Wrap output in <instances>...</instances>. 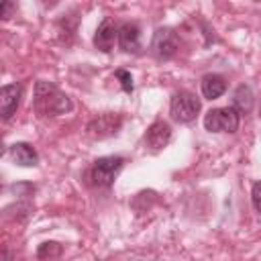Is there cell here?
Returning a JSON list of instances; mask_svg holds the SVG:
<instances>
[{
    "mask_svg": "<svg viewBox=\"0 0 261 261\" xmlns=\"http://www.w3.org/2000/svg\"><path fill=\"white\" fill-rule=\"evenodd\" d=\"M232 108L241 114V112H249L253 108V90L247 84H241L234 94H232Z\"/></svg>",
    "mask_w": 261,
    "mask_h": 261,
    "instance_id": "obj_13",
    "label": "cell"
},
{
    "mask_svg": "<svg viewBox=\"0 0 261 261\" xmlns=\"http://www.w3.org/2000/svg\"><path fill=\"white\" fill-rule=\"evenodd\" d=\"M37 255H39V259H43V261H51V259H55V257L61 255V245H59V243H53V241H47V243H43V245L39 247Z\"/></svg>",
    "mask_w": 261,
    "mask_h": 261,
    "instance_id": "obj_14",
    "label": "cell"
},
{
    "mask_svg": "<svg viewBox=\"0 0 261 261\" xmlns=\"http://www.w3.org/2000/svg\"><path fill=\"white\" fill-rule=\"evenodd\" d=\"M204 126L210 133H234L239 128V112L232 106L212 108L204 116Z\"/></svg>",
    "mask_w": 261,
    "mask_h": 261,
    "instance_id": "obj_3",
    "label": "cell"
},
{
    "mask_svg": "<svg viewBox=\"0 0 261 261\" xmlns=\"http://www.w3.org/2000/svg\"><path fill=\"white\" fill-rule=\"evenodd\" d=\"M12 8H14V4H12V2H4V4H2V16H4V18H8V16H10V12H12Z\"/></svg>",
    "mask_w": 261,
    "mask_h": 261,
    "instance_id": "obj_17",
    "label": "cell"
},
{
    "mask_svg": "<svg viewBox=\"0 0 261 261\" xmlns=\"http://www.w3.org/2000/svg\"><path fill=\"white\" fill-rule=\"evenodd\" d=\"M118 45L126 53H137L141 49V39H139V27L135 22H124L118 29Z\"/></svg>",
    "mask_w": 261,
    "mask_h": 261,
    "instance_id": "obj_10",
    "label": "cell"
},
{
    "mask_svg": "<svg viewBox=\"0 0 261 261\" xmlns=\"http://www.w3.org/2000/svg\"><path fill=\"white\" fill-rule=\"evenodd\" d=\"M33 106L41 116H59L71 110V100L55 84L41 80L35 84Z\"/></svg>",
    "mask_w": 261,
    "mask_h": 261,
    "instance_id": "obj_1",
    "label": "cell"
},
{
    "mask_svg": "<svg viewBox=\"0 0 261 261\" xmlns=\"http://www.w3.org/2000/svg\"><path fill=\"white\" fill-rule=\"evenodd\" d=\"M122 163H124V159L118 157V155L100 157V159L94 161V165H92L88 177H90V181H92L94 186H98V188H108V186H112L114 177H116L118 171L122 169Z\"/></svg>",
    "mask_w": 261,
    "mask_h": 261,
    "instance_id": "obj_2",
    "label": "cell"
},
{
    "mask_svg": "<svg viewBox=\"0 0 261 261\" xmlns=\"http://www.w3.org/2000/svg\"><path fill=\"white\" fill-rule=\"evenodd\" d=\"M251 200H253V206L261 212V181H257L251 190Z\"/></svg>",
    "mask_w": 261,
    "mask_h": 261,
    "instance_id": "obj_16",
    "label": "cell"
},
{
    "mask_svg": "<svg viewBox=\"0 0 261 261\" xmlns=\"http://www.w3.org/2000/svg\"><path fill=\"white\" fill-rule=\"evenodd\" d=\"M171 139V126L165 120H155L145 133V145L151 151H161Z\"/></svg>",
    "mask_w": 261,
    "mask_h": 261,
    "instance_id": "obj_7",
    "label": "cell"
},
{
    "mask_svg": "<svg viewBox=\"0 0 261 261\" xmlns=\"http://www.w3.org/2000/svg\"><path fill=\"white\" fill-rule=\"evenodd\" d=\"M10 157L14 159L16 165H22V167H35L39 163V155H37L35 147L29 145V143L10 145Z\"/></svg>",
    "mask_w": 261,
    "mask_h": 261,
    "instance_id": "obj_11",
    "label": "cell"
},
{
    "mask_svg": "<svg viewBox=\"0 0 261 261\" xmlns=\"http://www.w3.org/2000/svg\"><path fill=\"white\" fill-rule=\"evenodd\" d=\"M151 49L159 59H171L179 49L177 33L173 29H157L153 35Z\"/></svg>",
    "mask_w": 261,
    "mask_h": 261,
    "instance_id": "obj_5",
    "label": "cell"
},
{
    "mask_svg": "<svg viewBox=\"0 0 261 261\" xmlns=\"http://www.w3.org/2000/svg\"><path fill=\"white\" fill-rule=\"evenodd\" d=\"M200 86H202V96H204L206 100H216V98H220V96L226 92V82H224V77L218 75V73H208V75H204Z\"/></svg>",
    "mask_w": 261,
    "mask_h": 261,
    "instance_id": "obj_12",
    "label": "cell"
},
{
    "mask_svg": "<svg viewBox=\"0 0 261 261\" xmlns=\"http://www.w3.org/2000/svg\"><path fill=\"white\" fill-rule=\"evenodd\" d=\"M20 96H22V88L18 84H6L0 90V114L2 118H10L18 104H20Z\"/></svg>",
    "mask_w": 261,
    "mask_h": 261,
    "instance_id": "obj_9",
    "label": "cell"
},
{
    "mask_svg": "<svg viewBox=\"0 0 261 261\" xmlns=\"http://www.w3.org/2000/svg\"><path fill=\"white\" fill-rule=\"evenodd\" d=\"M116 39H118V29H116L114 20L106 16V18L98 24V29H96L94 45H96V49H100V51L108 53V51L114 47V41H116Z\"/></svg>",
    "mask_w": 261,
    "mask_h": 261,
    "instance_id": "obj_8",
    "label": "cell"
},
{
    "mask_svg": "<svg viewBox=\"0 0 261 261\" xmlns=\"http://www.w3.org/2000/svg\"><path fill=\"white\" fill-rule=\"evenodd\" d=\"M114 75L120 80L122 90L130 94V92H133V88H135V86H133V77H130V73H128V71H124V69H116V73H114Z\"/></svg>",
    "mask_w": 261,
    "mask_h": 261,
    "instance_id": "obj_15",
    "label": "cell"
},
{
    "mask_svg": "<svg viewBox=\"0 0 261 261\" xmlns=\"http://www.w3.org/2000/svg\"><path fill=\"white\" fill-rule=\"evenodd\" d=\"M122 124V118L118 114H100L96 116L90 124H88V135L92 139H106V137H112L118 133Z\"/></svg>",
    "mask_w": 261,
    "mask_h": 261,
    "instance_id": "obj_6",
    "label": "cell"
},
{
    "mask_svg": "<svg viewBox=\"0 0 261 261\" xmlns=\"http://www.w3.org/2000/svg\"><path fill=\"white\" fill-rule=\"evenodd\" d=\"M169 112H171L173 120H177V122H192L200 112V100L192 92L181 90V92L173 94L171 104H169Z\"/></svg>",
    "mask_w": 261,
    "mask_h": 261,
    "instance_id": "obj_4",
    "label": "cell"
}]
</instances>
